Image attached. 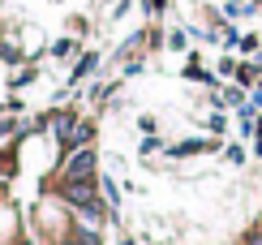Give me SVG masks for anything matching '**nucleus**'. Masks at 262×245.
<instances>
[{"label":"nucleus","instance_id":"obj_4","mask_svg":"<svg viewBox=\"0 0 262 245\" xmlns=\"http://www.w3.org/2000/svg\"><path fill=\"white\" fill-rule=\"evenodd\" d=\"M150 9H163V0H150Z\"/></svg>","mask_w":262,"mask_h":245},{"label":"nucleus","instance_id":"obj_2","mask_svg":"<svg viewBox=\"0 0 262 245\" xmlns=\"http://www.w3.org/2000/svg\"><path fill=\"white\" fill-rule=\"evenodd\" d=\"M64 198H69L73 207L103 211V207H99V198H95V185H91V181H64Z\"/></svg>","mask_w":262,"mask_h":245},{"label":"nucleus","instance_id":"obj_3","mask_svg":"<svg viewBox=\"0 0 262 245\" xmlns=\"http://www.w3.org/2000/svg\"><path fill=\"white\" fill-rule=\"evenodd\" d=\"M236 77H241V82H254L258 69H254V65H245V69H236Z\"/></svg>","mask_w":262,"mask_h":245},{"label":"nucleus","instance_id":"obj_1","mask_svg":"<svg viewBox=\"0 0 262 245\" xmlns=\"http://www.w3.org/2000/svg\"><path fill=\"white\" fill-rule=\"evenodd\" d=\"M64 181H95V151L91 147H73L64 159Z\"/></svg>","mask_w":262,"mask_h":245}]
</instances>
